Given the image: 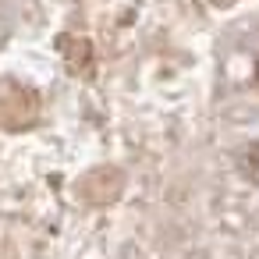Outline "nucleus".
<instances>
[{
	"mask_svg": "<svg viewBox=\"0 0 259 259\" xmlns=\"http://www.w3.org/2000/svg\"><path fill=\"white\" fill-rule=\"evenodd\" d=\"M255 78H259V64H255Z\"/></svg>",
	"mask_w": 259,
	"mask_h": 259,
	"instance_id": "1",
	"label": "nucleus"
}]
</instances>
